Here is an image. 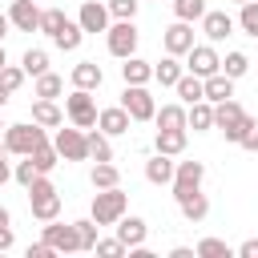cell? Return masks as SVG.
Segmentation results:
<instances>
[{"mask_svg": "<svg viewBox=\"0 0 258 258\" xmlns=\"http://www.w3.org/2000/svg\"><path fill=\"white\" fill-rule=\"evenodd\" d=\"M169 258H194V250H189V246H173V250H169Z\"/></svg>", "mask_w": 258, "mask_h": 258, "instance_id": "50", "label": "cell"}, {"mask_svg": "<svg viewBox=\"0 0 258 258\" xmlns=\"http://www.w3.org/2000/svg\"><path fill=\"white\" fill-rule=\"evenodd\" d=\"M117 238L133 250V246H145V238H149V226H145V218H137V214H121L117 218Z\"/></svg>", "mask_w": 258, "mask_h": 258, "instance_id": "17", "label": "cell"}, {"mask_svg": "<svg viewBox=\"0 0 258 258\" xmlns=\"http://www.w3.org/2000/svg\"><path fill=\"white\" fill-rule=\"evenodd\" d=\"M214 129H222V133H226V141H230V145H238V141L254 129V117H250L234 97H226V101H218V105H214Z\"/></svg>", "mask_w": 258, "mask_h": 258, "instance_id": "1", "label": "cell"}, {"mask_svg": "<svg viewBox=\"0 0 258 258\" xmlns=\"http://www.w3.org/2000/svg\"><path fill=\"white\" fill-rule=\"evenodd\" d=\"M202 12H206V0H173V16L177 20H202Z\"/></svg>", "mask_w": 258, "mask_h": 258, "instance_id": "39", "label": "cell"}, {"mask_svg": "<svg viewBox=\"0 0 258 258\" xmlns=\"http://www.w3.org/2000/svg\"><path fill=\"white\" fill-rule=\"evenodd\" d=\"M145 181H149V185H169V181H173V157L153 153V157L145 161Z\"/></svg>", "mask_w": 258, "mask_h": 258, "instance_id": "23", "label": "cell"}, {"mask_svg": "<svg viewBox=\"0 0 258 258\" xmlns=\"http://www.w3.org/2000/svg\"><path fill=\"white\" fill-rule=\"evenodd\" d=\"M64 93V81L56 77V73H40L36 77V89H32V97H44V101H56Z\"/></svg>", "mask_w": 258, "mask_h": 258, "instance_id": "31", "label": "cell"}, {"mask_svg": "<svg viewBox=\"0 0 258 258\" xmlns=\"http://www.w3.org/2000/svg\"><path fill=\"white\" fill-rule=\"evenodd\" d=\"M8 157H12V153H0V185L12 177V165H8Z\"/></svg>", "mask_w": 258, "mask_h": 258, "instance_id": "49", "label": "cell"}, {"mask_svg": "<svg viewBox=\"0 0 258 258\" xmlns=\"http://www.w3.org/2000/svg\"><path fill=\"white\" fill-rule=\"evenodd\" d=\"M137 4H141V0H109L105 8H109L113 20H133V16H137Z\"/></svg>", "mask_w": 258, "mask_h": 258, "instance_id": "43", "label": "cell"}, {"mask_svg": "<svg viewBox=\"0 0 258 258\" xmlns=\"http://www.w3.org/2000/svg\"><path fill=\"white\" fill-rule=\"evenodd\" d=\"M238 258H258V238H246L238 246Z\"/></svg>", "mask_w": 258, "mask_h": 258, "instance_id": "46", "label": "cell"}, {"mask_svg": "<svg viewBox=\"0 0 258 258\" xmlns=\"http://www.w3.org/2000/svg\"><path fill=\"white\" fill-rule=\"evenodd\" d=\"M20 69H24L28 77H40V73H48V52H44V48H28V52L20 56Z\"/></svg>", "mask_w": 258, "mask_h": 258, "instance_id": "33", "label": "cell"}, {"mask_svg": "<svg viewBox=\"0 0 258 258\" xmlns=\"http://www.w3.org/2000/svg\"><path fill=\"white\" fill-rule=\"evenodd\" d=\"M8 28H12V20H8V12H0V40L8 36Z\"/></svg>", "mask_w": 258, "mask_h": 258, "instance_id": "51", "label": "cell"}, {"mask_svg": "<svg viewBox=\"0 0 258 258\" xmlns=\"http://www.w3.org/2000/svg\"><path fill=\"white\" fill-rule=\"evenodd\" d=\"M105 44H109V52H113L117 60L133 56V52H137V24H133V20H113V24L105 28Z\"/></svg>", "mask_w": 258, "mask_h": 258, "instance_id": "5", "label": "cell"}, {"mask_svg": "<svg viewBox=\"0 0 258 258\" xmlns=\"http://www.w3.org/2000/svg\"><path fill=\"white\" fill-rule=\"evenodd\" d=\"M238 145H242V149H250V153H258V121H254V129H250V133H246Z\"/></svg>", "mask_w": 258, "mask_h": 258, "instance_id": "47", "label": "cell"}, {"mask_svg": "<svg viewBox=\"0 0 258 258\" xmlns=\"http://www.w3.org/2000/svg\"><path fill=\"white\" fill-rule=\"evenodd\" d=\"M222 69V56H218V48L206 40V44H194L189 52H185V73H194V77H210V73H218Z\"/></svg>", "mask_w": 258, "mask_h": 258, "instance_id": "11", "label": "cell"}, {"mask_svg": "<svg viewBox=\"0 0 258 258\" xmlns=\"http://www.w3.org/2000/svg\"><path fill=\"white\" fill-rule=\"evenodd\" d=\"M202 32H206V40L210 44H218V40H226L230 32H234V16L230 12H202Z\"/></svg>", "mask_w": 258, "mask_h": 258, "instance_id": "16", "label": "cell"}, {"mask_svg": "<svg viewBox=\"0 0 258 258\" xmlns=\"http://www.w3.org/2000/svg\"><path fill=\"white\" fill-rule=\"evenodd\" d=\"M0 141H4V149H8L12 157H28V153H32L36 145H44L48 137H44V125H36V121H20V125H4Z\"/></svg>", "mask_w": 258, "mask_h": 258, "instance_id": "2", "label": "cell"}, {"mask_svg": "<svg viewBox=\"0 0 258 258\" xmlns=\"http://www.w3.org/2000/svg\"><path fill=\"white\" fill-rule=\"evenodd\" d=\"M129 125H133V117H129L121 105L97 109V129H101V133H109V137H121V133H129Z\"/></svg>", "mask_w": 258, "mask_h": 258, "instance_id": "14", "label": "cell"}, {"mask_svg": "<svg viewBox=\"0 0 258 258\" xmlns=\"http://www.w3.org/2000/svg\"><path fill=\"white\" fill-rule=\"evenodd\" d=\"M121 81H125V85H149V81H153V64L133 52V56H125V64H121Z\"/></svg>", "mask_w": 258, "mask_h": 258, "instance_id": "21", "label": "cell"}, {"mask_svg": "<svg viewBox=\"0 0 258 258\" xmlns=\"http://www.w3.org/2000/svg\"><path fill=\"white\" fill-rule=\"evenodd\" d=\"M234 4H246V0H234Z\"/></svg>", "mask_w": 258, "mask_h": 258, "instance_id": "56", "label": "cell"}, {"mask_svg": "<svg viewBox=\"0 0 258 258\" xmlns=\"http://www.w3.org/2000/svg\"><path fill=\"white\" fill-rule=\"evenodd\" d=\"M177 210H181V218H185V222H206V214H210V198L198 189V194L181 198V202H177Z\"/></svg>", "mask_w": 258, "mask_h": 258, "instance_id": "26", "label": "cell"}, {"mask_svg": "<svg viewBox=\"0 0 258 258\" xmlns=\"http://www.w3.org/2000/svg\"><path fill=\"white\" fill-rule=\"evenodd\" d=\"M40 238L52 246V254H77V250H81V242H77V226H73V222L64 226V222L52 218V222L40 226Z\"/></svg>", "mask_w": 258, "mask_h": 258, "instance_id": "9", "label": "cell"}, {"mask_svg": "<svg viewBox=\"0 0 258 258\" xmlns=\"http://www.w3.org/2000/svg\"><path fill=\"white\" fill-rule=\"evenodd\" d=\"M202 97H206L210 105H218V101L234 97V77H226L222 69H218V73H210V77H202Z\"/></svg>", "mask_w": 258, "mask_h": 258, "instance_id": "18", "label": "cell"}, {"mask_svg": "<svg viewBox=\"0 0 258 258\" xmlns=\"http://www.w3.org/2000/svg\"><path fill=\"white\" fill-rule=\"evenodd\" d=\"M194 254H198V258H230L234 250H230V242H222V238H202V242L194 246Z\"/></svg>", "mask_w": 258, "mask_h": 258, "instance_id": "35", "label": "cell"}, {"mask_svg": "<svg viewBox=\"0 0 258 258\" xmlns=\"http://www.w3.org/2000/svg\"><path fill=\"white\" fill-rule=\"evenodd\" d=\"M81 40H85V28H81L77 20H64V28L52 36V44H56L60 52H77V48H81Z\"/></svg>", "mask_w": 258, "mask_h": 258, "instance_id": "27", "label": "cell"}, {"mask_svg": "<svg viewBox=\"0 0 258 258\" xmlns=\"http://www.w3.org/2000/svg\"><path fill=\"white\" fill-rule=\"evenodd\" d=\"M121 109H125L133 121H153L157 101H153V93H149L145 85H125V93H121Z\"/></svg>", "mask_w": 258, "mask_h": 258, "instance_id": "8", "label": "cell"}, {"mask_svg": "<svg viewBox=\"0 0 258 258\" xmlns=\"http://www.w3.org/2000/svg\"><path fill=\"white\" fill-rule=\"evenodd\" d=\"M4 64H8V56H4V44H0V69H4Z\"/></svg>", "mask_w": 258, "mask_h": 258, "instance_id": "54", "label": "cell"}, {"mask_svg": "<svg viewBox=\"0 0 258 258\" xmlns=\"http://www.w3.org/2000/svg\"><path fill=\"white\" fill-rule=\"evenodd\" d=\"M69 81H73V89H101V81H105V73H101V64L97 60H81V64H73V73H69Z\"/></svg>", "mask_w": 258, "mask_h": 258, "instance_id": "19", "label": "cell"}, {"mask_svg": "<svg viewBox=\"0 0 258 258\" xmlns=\"http://www.w3.org/2000/svg\"><path fill=\"white\" fill-rule=\"evenodd\" d=\"M64 113H69V121L77 129H93L97 125V101H93V93L89 89H73L64 97Z\"/></svg>", "mask_w": 258, "mask_h": 258, "instance_id": "6", "label": "cell"}, {"mask_svg": "<svg viewBox=\"0 0 258 258\" xmlns=\"http://www.w3.org/2000/svg\"><path fill=\"white\" fill-rule=\"evenodd\" d=\"M185 129H194V133H206V129H214V105L202 97V101H194V105H185Z\"/></svg>", "mask_w": 258, "mask_h": 258, "instance_id": "20", "label": "cell"}, {"mask_svg": "<svg viewBox=\"0 0 258 258\" xmlns=\"http://www.w3.org/2000/svg\"><path fill=\"white\" fill-rule=\"evenodd\" d=\"M181 73H185V64H181V60H177V56H169V52H165V56H161V60H157V64H153V81H157V85H161V89H173V85H177V77H181Z\"/></svg>", "mask_w": 258, "mask_h": 258, "instance_id": "24", "label": "cell"}, {"mask_svg": "<svg viewBox=\"0 0 258 258\" xmlns=\"http://www.w3.org/2000/svg\"><path fill=\"white\" fill-rule=\"evenodd\" d=\"M12 177H16V181H20L24 189H28V185H32L36 177H40V169L32 165V157H24V161H16V169H12Z\"/></svg>", "mask_w": 258, "mask_h": 258, "instance_id": "44", "label": "cell"}, {"mask_svg": "<svg viewBox=\"0 0 258 258\" xmlns=\"http://www.w3.org/2000/svg\"><path fill=\"white\" fill-rule=\"evenodd\" d=\"M12 242H16V238H12V226H0V254L12 250Z\"/></svg>", "mask_w": 258, "mask_h": 258, "instance_id": "48", "label": "cell"}, {"mask_svg": "<svg viewBox=\"0 0 258 258\" xmlns=\"http://www.w3.org/2000/svg\"><path fill=\"white\" fill-rule=\"evenodd\" d=\"M101 258H121V254H129V246L121 242V238H97V246H93Z\"/></svg>", "mask_w": 258, "mask_h": 258, "instance_id": "41", "label": "cell"}, {"mask_svg": "<svg viewBox=\"0 0 258 258\" xmlns=\"http://www.w3.org/2000/svg\"><path fill=\"white\" fill-rule=\"evenodd\" d=\"M234 24H238V28L246 32V36H254V40H258V0H246Z\"/></svg>", "mask_w": 258, "mask_h": 258, "instance_id": "36", "label": "cell"}, {"mask_svg": "<svg viewBox=\"0 0 258 258\" xmlns=\"http://www.w3.org/2000/svg\"><path fill=\"white\" fill-rule=\"evenodd\" d=\"M161 44H165L169 56H185V52L194 48V24H189V20H173V24L161 32Z\"/></svg>", "mask_w": 258, "mask_h": 258, "instance_id": "12", "label": "cell"}, {"mask_svg": "<svg viewBox=\"0 0 258 258\" xmlns=\"http://www.w3.org/2000/svg\"><path fill=\"white\" fill-rule=\"evenodd\" d=\"M222 73L234 77V81L246 77V73H250V56H246V52H226V56H222Z\"/></svg>", "mask_w": 258, "mask_h": 258, "instance_id": "38", "label": "cell"}, {"mask_svg": "<svg viewBox=\"0 0 258 258\" xmlns=\"http://www.w3.org/2000/svg\"><path fill=\"white\" fill-rule=\"evenodd\" d=\"M0 133H4V117H0Z\"/></svg>", "mask_w": 258, "mask_h": 258, "instance_id": "55", "label": "cell"}, {"mask_svg": "<svg viewBox=\"0 0 258 258\" xmlns=\"http://www.w3.org/2000/svg\"><path fill=\"white\" fill-rule=\"evenodd\" d=\"M153 125L157 129H185V105H161L153 113Z\"/></svg>", "mask_w": 258, "mask_h": 258, "instance_id": "28", "label": "cell"}, {"mask_svg": "<svg viewBox=\"0 0 258 258\" xmlns=\"http://www.w3.org/2000/svg\"><path fill=\"white\" fill-rule=\"evenodd\" d=\"M89 181H93V189H109V185H121V169H117L113 161H97V165H93V173H89Z\"/></svg>", "mask_w": 258, "mask_h": 258, "instance_id": "30", "label": "cell"}, {"mask_svg": "<svg viewBox=\"0 0 258 258\" xmlns=\"http://www.w3.org/2000/svg\"><path fill=\"white\" fill-rule=\"evenodd\" d=\"M64 20H69V16H64V8H44V12H40V28H36V32L56 36V32L64 28Z\"/></svg>", "mask_w": 258, "mask_h": 258, "instance_id": "37", "label": "cell"}, {"mask_svg": "<svg viewBox=\"0 0 258 258\" xmlns=\"http://www.w3.org/2000/svg\"><path fill=\"white\" fill-rule=\"evenodd\" d=\"M77 24H81L85 32H105V28L113 24V16H109V8H105V4L85 0V4H81V12H77Z\"/></svg>", "mask_w": 258, "mask_h": 258, "instance_id": "13", "label": "cell"}, {"mask_svg": "<svg viewBox=\"0 0 258 258\" xmlns=\"http://www.w3.org/2000/svg\"><path fill=\"white\" fill-rule=\"evenodd\" d=\"M52 149L64 157V161H89V141H85V129H56L52 137Z\"/></svg>", "mask_w": 258, "mask_h": 258, "instance_id": "10", "label": "cell"}, {"mask_svg": "<svg viewBox=\"0 0 258 258\" xmlns=\"http://www.w3.org/2000/svg\"><path fill=\"white\" fill-rule=\"evenodd\" d=\"M28 258H52V246H48V242L40 238L36 246H28Z\"/></svg>", "mask_w": 258, "mask_h": 258, "instance_id": "45", "label": "cell"}, {"mask_svg": "<svg viewBox=\"0 0 258 258\" xmlns=\"http://www.w3.org/2000/svg\"><path fill=\"white\" fill-rule=\"evenodd\" d=\"M173 89H177L181 105H194V101H202V77H194V73H181Z\"/></svg>", "mask_w": 258, "mask_h": 258, "instance_id": "32", "label": "cell"}, {"mask_svg": "<svg viewBox=\"0 0 258 258\" xmlns=\"http://www.w3.org/2000/svg\"><path fill=\"white\" fill-rule=\"evenodd\" d=\"M28 210H32L36 222H52V218H60V194H56V185L48 181V173H40V177L28 185Z\"/></svg>", "mask_w": 258, "mask_h": 258, "instance_id": "3", "label": "cell"}, {"mask_svg": "<svg viewBox=\"0 0 258 258\" xmlns=\"http://www.w3.org/2000/svg\"><path fill=\"white\" fill-rule=\"evenodd\" d=\"M202 181H206V165L202 161H173V198L181 202V198H189V194H198L202 189Z\"/></svg>", "mask_w": 258, "mask_h": 258, "instance_id": "7", "label": "cell"}, {"mask_svg": "<svg viewBox=\"0 0 258 258\" xmlns=\"http://www.w3.org/2000/svg\"><path fill=\"white\" fill-rule=\"evenodd\" d=\"M73 226H77L81 250H93V246H97V222H93V218H81V222H73Z\"/></svg>", "mask_w": 258, "mask_h": 258, "instance_id": "40", "label": "cell"}, {"mask_svg": "<svg viewBox=\"0 0 258 258\" xmlns=\"http://www.w3.org/2000/svg\"><path fill=\"white\" fill-rule=\"evenodd\" d=\"M153 149L165 153V157H181V153H185V129H157Z\"/></svg>", "mask_w": 258, "mask_h": 258, "instance_id": "22", "label": "cell"}, {"mask_svg": "<svg viewBox=\"0 0 258 258\" xmlns=\"http://www.w3.org/2000/svg\"><path fill=\"white\" fill-rule=\"evenodd\" d=\"M24 77H28V73H24L20 64H4V69H0V85H4L8 93H16V89L24 85Z\"/></svg>", "mask_w": 258, "mask_h": 258, "instance_id": "42", "label": "cell"}, {"mask_svg": "<svg viewBox=\"0 0 258 258\" xmlns=\"http://www.w3.org/2000/svg\"><path fill=\"white\" fill-rule=\"evenodd\" d=\"M0 226H12V214H8V206H0Z\"/></svg>", "mask_w": 258, "mask_h": 258, "instance_id": "52", "label": "cell"}, {"mask_svg": "<svg viewBox=\"0 0 258 258\" xmlns=\"http://www.w3.org/2000/svg\"><path fill=\"white\" fill-rule=\"evenodd\" d=\"M85 141H89V157H93V161H113L109 133H101V129H85Z\"/></svg>", "mask_w": 258, "mask_h": 258, "instance_id": "29", "label": "cell"}, {"mask_svg": "<svg viewBox=\"0 0 258 258\" xmlns=\"http://www.w3.org/2000/svg\"><path fill=\"white\" fill-rule=\"evenodd\" d=\"M129 210V194L121 189V185H109V189H97L93 194V210H89V218L97 222V226H117V218Z\"/></svg>", "mask_w": 258, "mask_h": 258, "instance_id": "4", "label": "cell"}, {"mask_svg": "<svg viewBox=\"0 0 258 258\" xmlns=\"http://www.w3.org/2000/svg\"><path fill=\"white\" fill-rule=\"evenodd\" d=\"M28 157H32V165H36L40 173H52V169H56V161H60V153H56V149H52L48 141H44V145H36V149H32Z\"/></svg>", "mask_w": 258, "mask_h": 258, "instance_id": "34", "label": "cell"}, {"mask_svg": "<svg viewBox=\"0 0 258 258\" xmlns=\"http://www.w3.org/2000/svg\"><path fill=\"white\" fill-rule=\"evenodd\" d=\"M32 121H36V125H44V129H56V125H64V113H60V105H56V101L36 97V101H32Z\"/></svg>", "mask_w": 258, "mask_h": 258, "instance_id": "25", "label": "cell"}, {"mask_svg": "<svg viewBox=\"0 0 258 258\" xmlns=\"http://www.w3.org/2000/svg\"><path fill=\"white\" fill-rule=\"evenodd\" d=\"M8 97H12V93H8V89H4V85H0V109H4V105H8Z\"/></svg>", "mask_w": 258, "mask_h": 258, "instance_id": "53", "label": "cell"}, {"mask_svg": "<svg viewBox=\"0 0 258 258\" xmlns=\"http://www.w3.org/2000/svg\"><path fill=\"white\" fill-rule=\"evenodd\" d=\"M8 20H12V28H20V32H36V28H40V8H36V0H12Z\"/></svg>", "mask_w": 258, "mask_h": 258, "instance_id": "15", "label": "cell"}]
</instances>
